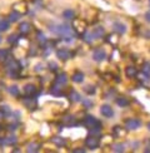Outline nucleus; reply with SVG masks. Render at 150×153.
<instances>
[{
	"label": "nucleus",
	"instance_id": "393cba45",
	"mask_svg": "<svg viewBox=\"0 0 150 153\" xmlns=\"http://www.w3.org/2000/svg\"><path fill=\"white\" fill-rule=\"evenodd\" d=\"M9 20H5V19H3V20H0V31H6L9 29Z\"/></svg>",
	"mask_w": 150,
	"mask_h": 153
},
{
	"label": "nucleus",
	"instance_id": "6ab92c4d",
	"mask_svg": "<svg viewBox=\"0 0 150 153\" xmlns=\"http://www.w3.org/2000/svg\"><path fill=\"white\" fill-rule=\"evenodd\" d=\"M39 149H40V144L39 143H30L29 146H28V152L29 153H34V152H39Z\"/></svg>",
	"mask_w": 150,
	"mask_h": 153
},
{
	"label": "nucleus",
	"instance_id": "f03ea898",
	"mask_svg": "<svg viewBox=\"0 0 150 153\" xmlns=\"http://www.w3.org/2000/svg\"><path fill=\"white\" fill-rule=\"evenodd\" d=\"M125 127L130 131L139 129L141 127V120L139 118H129V119L125 120Z\"/></svg>",
	"mask_w": 150,
	"mask_h": 153
},
{
	"label": "nucleus",
	"instance_id": "5701e85b",
	"mask_svg": "<svg viewBox=\"0 0 150 153\" xmlns=\"http://www.w3.org/2000/svg\"><path fill=\"white\" fill-rule=\"evenodd\" d=\"M112 151L121 153V152L125 151V144L124 143H115L114 146H112Z\"/></svg>",
	"mask_w": 150,
	"mask_h": 153
},
{
	"label": "nucleus",
	"instance_id": "2eb2a0df",
	"mask_svg": "<svg viewBox=\"0 0 150 153\" xmlns=\"http://www.w3.org/2000/svg\"><path fill=\"white\" fill-rule=\"evenodd\" d=\"M59 85H60V84H58V83H56V84H54V85L51 87V89H50V94L54 95V97H60L62 93H61V88H59Z\"/></svg>",
	"mask_w": 150,
	"mask_h": 153
},
{
	"label": "nucleus",
	"instance_id": "473e14b6",
	"mask_svg": "<svg viewBox=\"0 0 150 153\" xmlns=\"http://www.w3.org/2000/svg\"><path fill=\"white\" fill-rule=\"evenodd\" d=\"M0 111L3 112V114H5V116H8V114H10V109L8 105H3L1 108H0Z\"/></svg>",
	"mask_w": 150,
	"mask_h": 153
},
{
	"label": "nucleus",
	"instance_id": "a878e982",
	"mask_svg": "<svg viewBox=\"0 0 150 153\" xmlns=\"http://www.w3.org/2000/svg\"><path fill=\"white\" fill-rule=\"evenodd\" d=\"M83 39H84V42H86L88 44H91V43H93V40H94V36H93V34H91V33H89V31H85Z\"/></svg>",
	"mask_w": 150,
	"mask_h": 153
},
{
	"label": "nucleus",
	"instance_id": "4be33fe9",
	"mask_svg": "<svg viewBox=\"0 0 150 153\" xmlns=\"http://www.w3.org/2000/svg\"><path fill=\"white\" fill-rule=\"evenodd\" d=\"M125 74H126L128 78H133V76L136 75V69L134 67H128L126 71H125Z\"/></svg>",
	"mask_w": 150,
	"mask_h": 153
},
{
	"label": "nucleus",
	"instance_id": "b1692460",
	"mask_svg": "<svg viewBox=\"0 0 150 153\" xmlns=\"http://www.w3.org/2000/svg\"><path fill=\"white\" fill-rule=\"evenodd\" d=\"M9 93L12 95V97H19V95H20V91H19V88L16 85H11L9 88Z\"/></svg>",
	"mask_w": 150,
	"mask_h": 153
},
{
	"label": "nucleus",
	"instance_id": "c03bdc74",
	"mask_svg": "<svg viewBox=\"0 0 150 153\" xmlns=\"http://www.w3.org/2000/svg\"><path fill=\"white\" fill-rule=\"evenodd\" d=\"M149 3H150V0H149Z\"/></svg>",
	"mask_w": 150,
	"mask_h": 153
},
{
	"label": "nucleus",
	"instance_id": "72a5a7b5",
	"mask_svg": "<svg viewBox=\"0 0 150 153\" xmlns=\"http://www.w3.org/2000/svg\"><path fill=\"white\" fill-rule=\"evenodd\" d=\"M83 104L85 105V108H91L93 107V102L90 99H85V100H83Z\"/></svg>",
	"mask_w": 150,
	"mask_h": 153
},
{
	"label": "nucleus",
	"instance_id": "0eeeda50",
	"mask_svg": "<svg viewBox=\"0 0 150 153\" xmlns=\"http://www.w3.org/2000/svg\"><path fill=\"white\" fill-rule=\"evenodd\" d=\"M112 29H114L115 33L120 34V35H123V34L126 33V25L123 24V23H119V22H116V23L112 24Z\"/></svg>",
	"mask_w": 150,
	"mask_h": 153
},
{
	"label": "nucleus",
	"instance_id": "20e7f679",
	"mask_svg": "<svg viewBox=\"0 0 150 153\" xmlns=\"http://www.w3.org/2000/svg\"><path fill=\"white\" fill-rule=\"evenodd\" d=\"M56 56H58L60 60H68L71 56V52L68 48H59L56 50Z\"/></svg>",
	"mask_w": 150,
	"mask_h": 153
},
{
	"label": "nucleus",
	"instance_id": "4468645a",
	"mask_svg": "<svg viewBox=\"0 0 150 153\" xmlns=\"http://www.w3.org/2000/svg\"><path fill=\"white\" fill-rule=\"evenodd\" d=\"M115 103H116L119 107L125 108V107H128V105L130 104V102H129V99H128V98H125V97H119V98H116Z\"/></svg>",
	"mask_w": 150,
	"mask_h": 153
},
{
	"label": "nucleus",
	"instance_id": "423d86ee",
	"mask_svg": "<svg viewBox=\"0 0 150 153\" xmlns=\"http://www.w3.org/2000/svg\"><path fill=\"white\" fill-rule=\"evenodd\" d=\"M91 34L94 36V39H101V38L105 35V29L101 27V25H98V27H95L93 29Z\"/></svg>",
	"mask_w": 150,
	"mask_h": 153
},
{
	"label": "nucleus",
	"instance_id": "2f4dec72",
	"mask_svg": "<svg viewBox=\"0 0 150 153\" xmlns=\"http://www.w3.org/2000/svg\"><path fill=\"white\" fill-rule=\"evenodd\" d=\"M16 40H18V35H15V34H12L8 38V43H10V44H14Z\"/></svg>",
	"mask_w": 150,
	"mask_h": 153
},
{
	"label": "nucleus",
	"instance_id": "f257e3e1",
	"mask_svg": "<svg viewBox=\"0 0 150 153\" xmlns=\"http://www.w3.org/2000/svg\"><path fill=\"white\" fill-rule=\"evenodd\" d=\"M85 146L89 149H95L100 146V138L98 136H89L86 139H85Z\"/></svg>",
	"mask_w": 150,
	"mask_h": 153
},
{
	"label": "nucleus",
	"instance_id": "f8f14e48",
	"mask_svg": "<svg viewBox=\"0 0 150 153\" xmlns=\"http://www.w3.org/2000/svg\"><path fill=\"white\" fill-rule=\"evenodd\" d=\"M64 123H65V126H68V127H74V126L78 124V123H76V118H75L74 116H66V117L64 118Z\"/></svg>",
	"mask_w": 150,
	"mask_h": 153
},
{
	"label": "nucleus",
	"instance_id": "37998d69",
	"mask_svg": "<svg viewBox=\"0 0 150 153\" xmlns=\"http://www.w3.org/2000/svg\"><path fill=\"white\" fill-rule=\"evenodd\" d=\"M0 143H1V141H0Z\"/></svg>",
	"mask_w": 150,
	"mask_h": 153
},
{
	"label": "nucleus",
	"instance_id": "c756f323",
	"mask_svg": "<svg viewBox=\"0 0 150 153\" xmlns=\"http://www.w3.org/2000/svg\"><path fill=\"white\" fill-rule=\"evenodd\" d=\"M84 89H85V92H86L88 94H95V92H96L95 87H93V85H88V87L84 88Z\"/></svg>",
	"mask_w": 150,
	"mask_h": 153
},
{
	"label": "nucleus",
	"instance_id": "39448f33",
	"mask_svg": "<svg viewBox=\"0 0 150 153\" xmlns=\"http://www.w3.org/2000/svg\"><path fill=\"white\" fill-rule=\"evenodd\" d=\"M100 113H101V116L105 117V118H112L114 117V109H112L109 104L101 105V108H100Z\"/></svg>",
	"mask_w": 150,
	"mask_h": 153
},
{
	"label": "nucleus",
	"instance_id": "412c9836",
	"mask_svg": "<svg viewBox=\"0 0 150 153\" xmlns=\"http://www.w3.org/2000/svg\"><path fill=\"white\" fill-rule=\"evenodd\" d=\"M18 142V138L15 137V136H9V137H6L5 139H4V143L6 144V146H11V144H15Z\"/></svg>",
	"mask_w": 150,
	"mask_h": 153
},
{
	"label": "nucleus",
	"instance_id": "e433bc0d",
	"mask_svg": "<svg viewBox=\"0 0 150 153\" xmlns=\"http://www.w3.org/2000/svg\"><path fill=\"white\" fill-rule=\"evenodd\" d=\"M9 129H10V131H15V129H16V124H10V126H9Z\"/></svg>",
	"mask_w": 150,
	"mask_h": 153
},
{
	"label": "nucleus",
	"instance_id": "dca6fc26",
	"mask_svg": "<svg viewBox=\"0 0 150 153\" xmlns=\"http://www.w3.org/2000/svg\"><path fill=\"white\" fill-rule=\"evenodd\" d=\"M51 142L55 146H58V147H64V146L66 144L65 138H62V137H54V138H51Z\"/></svg>",
	"mask_w": 150,
	"mask_h": 153
},
{
	"label": "nucleus",
	"instance_id": "bb28decb",
	"mask_svg": "<svg viewBox=\"0 0 150 153\" xmlns=\"http://www.w3.org/2000/svg\"><path fill=\"white\" fill-rule=\"evenodd\" d=\"M8 55H9V50L0 49V62H5L8 59Z\"/></svg>",
	"mask_w": 150,
	"mask_h": 153
},
{
	"label": "nucleus",
	"instance_id": "ddd939ff",
	"mask_svg": "<svg viewBox=\"0 0 150 153\" xmlns=\"http://www.w3.org/2000/svg\"><path fill=\"white\" fill-rule=\"evenodd\" d=\"M62 16H64V19H66V20H73L75 18V11L73 9H65L62 11Z\"/></svg>",
	"mask_w": 150,
	"mask_h": 153
},
{
	"label": "nucleus",
	"instance_id": "c85d7f7f",
	"mask_svg": "<svg viewBox=\"0 0 150 153\" xmlns=\"http://www.w3.org/2000/svg\"><path fill=\"white\" fill-rule=\"evenodd\" d=\"M143 72L146 74H150V62H145L143 64Z\"/></svg>",
	"mask_w": 150,
	"mask_h": 153
},
{
	"label": "nucleus",
	"instance_id": "7ed1b4c3",
	"mask_svg": "<svg viewBox=\"0 0 150 153\" xmlns=\"http://www.w3.org/2000/svg\"><path fill=\"white\" fill-rule=\"evenodd\" d=\"M93 59L95 62H103L106 59V52L103 48H98L93 52Z\"/></svg>",
	"mask_w": 150,
	"mask_h": 153
},
{
	"label": "nucleus",
	"instance_id": "c9c22d12",
	"mask_svg": "<svg viewBox=\"0 0 150 153\" xmlns=\"http://www.w3.org/2000/svg\"><path fill=\"white\" fill-rule=\"evenodd\" d=\"M41 67H43L41 64H38L36 68H35V72H41V71H43V68H41Z\"/></svg>",
	"mask_w": 150,
	"mask_h": 153
},
{
	"label": "nucleus",
	"instance_id": "7c9ffc66",
	"mask_svg": "<svg viewBox=\"0 0 150 153\" xmlns=\"http://www.w3.org/2000/svg\"><path fill=\"white\" fill-rule=\"evenodd\" d=\"M49 69L51 72H55V71H58V64H56L55 62H49V64H48Z\"/></svg>",
	"mask_w": 150,
	"mask_h": 153
},
{
	"label": "nucleus",
	"instance_id": "79ce46f5",
	"mask_svg": "<svg viewBox=\"0 0 150 153\" xmlns=\"http://www.w3.org/2000/svg\"><path fill=\"white\" fill-rule=\"evenodd\" d=\"M0 131H1V126H0Z\"/></svg>",
	"mask_w": 150,
	"mask_h": 153
},
{
	"label": "nucleus",
	"instance_id": "9d476101",
	"mask_svg": "<svg viewBox=\"0 0 150 153\" xmlns=\"http://www.w3.org/2000/svg\"><path fill=\"white\" fill-rule=\"evenodd\" d=\"M55 83H58V84H60V85H65L68 83V75L65 73L58 74V76H56V79H55Z\"/></svg>",
	"mask_w": 150,
	"mask_h": 153
},
{
	"label": "nucleus",
	"instance_id": "4c0bfd02",
	"mask_svg": "<svg viewBox=\"0 0 150 153\" xmlns=\"http://www.w3.org/2000/svg\"><path fill=\"white\" fill-rule=\"evenodd\" d=\"M73 152H78V153H84V152H85V149H80V148H78V149H74Z\"/></svg>",
	"mask_w": 150,
	"mask_h": 153
},
{
	"label": "nucleus",
	"instance_id": "cd10ccee",
	"mask_svg": "<svg viewBox=\"0 0 150 153\" xmlns=\"http://www.w3.org/2000/svg\"><path fill=\"white\" fill-rule=\"evenodd\" d=\"M46 36H45V34L43 33V31H38V42L39 43H41V44H44V43H46Z\"/></svg>",
	"mask_w": 150,
	"mask_h": 153
},
{
	"label": "nucleus",
	"instance_id": "58836bf2",
	"mask_svg": "<svg viewBox=\"0 0 150 153\" xmlns=\"http://www.w3.org/2000/svg\"><path fill=\"white\" fill-rule=\"evenodd\" d=\"M148 129L150 131V123H148Z\"/></svg>",
	"mask_w": 150,
	"mask_h": 153
},
{
	"label": "nucleus",
	"instance_id": "a211bd4d",
	"mask_svg": "<svg viewBox=\"0 0 150 153\" xmlns=\"http://www.w3.org/2000/svg\"><path fill=\"white\" fill-rule=\"evenodd\" d=\"M69 98H70L71 102H75V103H78V102L81 100V97H80V94L78 92H75V91H71L70 94H69Z\"/></svg>",
	"mask_w": 150,
	"mask_h": 153
},
{
	"label": "nucleus",
	"instance_id": "f704fd0d",
	"mask_svg": "<svg viewBox=\"0 0 150 153\" xmlns=\"http://www.w3.org/2000/svg\"><path fill=\"white\" fill-rule=\"evenodd\" d=\"M145 20H146L148 23H150V11L145 13Z\"/></svg>",
	"mask_w": 150,
	"mask_h": 153
},
{
	"label": "nucleus",
	"instance_id": "9b49d317",
	"mask_svg": "<svg viewBox=\"0 0 150 153\" xmlns=\"http://www.w3.org/2000/svg\"><path fill=\"white\" fill-rule=\"evenodd\" d=\"M84 78H85L84 73L80 72V71H78V72H75V73L73 74V78H71V79H73V82H75V83H83Z\"/></svg>",
	"mask_w": 150,
	"mask_h": 153
},
{
	"label": "nucleus",
	"instance_id": "6e6552de",
	"mask_svg": "<svg viewBox=\"0 0 150 153\" xmlns=\"http://www.w3.org/2000/svg\"><path fill=\"white\" fill-rule=\"evenodd\" d=\"M36 93V87L33 85V84H26L24 87V94L26 95V97H33L35 95Z\"/></svg>",
	"mask_w": 150,
	"mask_h": 153
},
{
	"label": "nucleus",
	"instance_id": "ea45409f",
	"mask_svg": "<svg viewBox=\"0 0 150 153\" xmlns=\"http://www.w3.org/2000/svg\"><path fill=\"white\" fill-rule=\"evenodd\" d=\"M35 1H36V3H40V1H41V0H35Z\"/></svg>",
	"mask_w": 150,
	"mask_h": 153
},
{
	"label": "nucleus",
	"instance_id": "aec40b11",
	"mask_svg": "<svg viewBox=\"0 0 150 153\" xmlns=\"http://www.w3.org/2000/svg\"><path fill=\"white\" fill-rule=\"evenodd\" d=\"M139 79L143 84H149L150 83V74H146V73H140L139 74Z\"/></svg>",
	"mask_w": 150,
	"mask_h": 153
},
{
	"label": "nucleus",
	"instance_id": "1a4fd4ad",
	"mask_svg": "<svg viewBox=\"0 0 150 153\" xmlns=\"http://www.w3.org/2000/svg\"><path fill=\"white\" fill-rule=\"evenodd\" d=\"M30 30H31V27H30V24L26 23V22L21 23L20 27H19V31H20L21 35H28L30 33Z\"/></svg>",
	"mask_w": 150,
	"mask_h": 153
},
{
	"label": "nucleus",
	"instance_id": "a19ab883",
	"mask_svg": "<svg viewBox=\"0 0 150 153\" xmlns=\"http://www.w3.org/2000/svg\"><path fill=\"white\" fill-rule=\"evenodd\" d=\"M1 40H3V39H1V35H0V43H1Z\"/></svg>",
	"mask_w": 150,
	"mask_h": 153
},
{
	"label": "nucleus",
	"instance_id": "f3484780",
	"mask_svg": "<svg viewBox=\"0 0 150 153\" xmlns=\"http://www.w3.org/2000/svg\"><path fill=\"white\" fill-rule=\"evenodd\" d=\"M8 18H9L8 20H9L10 23H15V22H18L19 19L21 18V14H20V13H19V11H11L10 14H9V16H8Z\"/></svg>",
	"mask_w": 150,
	"mask_h": 153
}]
</instances>
